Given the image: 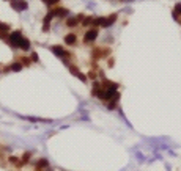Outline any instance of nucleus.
<instances>
[{
	"instance_id": "f257e3e1",
	"label": "nucleus",
	"mask_w": 181,
	"mask_h": 171,
	"mask_svg": "<svg viewBox=\"0 0 181 171\" xmlns=\"http://www.w3.org/2000/svg\"><path fill=\"white\" fill-rule=\"evenodd\" d=\"M115 19H117V14H112L109 16V18H98V19H93L91 20V25L95 27H104V28H107V27H110Z\"/></svg>"
},
{
	"instance_id": "f03ea898",
	"label": "nucleus",
	"mask_w": 181,
	"mask_h": 171,
	"mask_svg": "<svg viewBox=\"0 0 181 171\" xmlns=\"http://www.w3.org/2000/svg\"><path fill=\"white\" fill-rule=\"evenodd\" d=\"M21 38H22V33H21L19 30H16V31H13V33H11V35H8L10 44H11L13 47H18V46H19V41H21Z\"/></svg>"
},
{
	"instance_id": "7ed1b4c3",
	"label": "nucleus",
	"mask_w": 181,
	"mask_h": 171,
	"mask_svg": "<svg viewBox=\"0 0 181 171\" xmlns=\"http://www.w3.org/2000/svg\"><path fill=\"white\" fill-rule=\"evenodd\" d=\"M98 38V30L96 28H91V30H88L85 33V36H84V41H85V44L87 42H93Z\"/></svg>"
},
{
	"instance_id": "20e7f679",
	"label": "nucleus",
	"mask_w": 181,
	"mask_h": 171,
	"mask_svg": "<svg viewBox=\"0 0 181 171\" xmlns=\"http://www.w3.org/2000/svg\"><path fill=\"white\" fill-rule=\"evenodd\" d=\"M11 7L16 10V11H24L29 5H27V2L25 0H13L11 2Z\"/></svg>"
},
{
	"instance_id": "39448f33",
	"label": "nucleus",
	"mask_w": 181,
	"mask_h": 171,
	"mask_svg": "<svg viewBox=\"0 0 181 171\" xmlns=\"http://www.w3.org/2000/svg\"><path fill=\"white\" fill-rule=\"evenodd\" d=\"M52 52L58 57H69V52H66L62 46H52Z\"/></svg>"
},
{
	"instance_id": "423d86ee",
	"label": "nucleus",
	"mask_w": 181,
	"mask_h": 171,
	"mask_svg": "<svg viewBox=\"0 0 181 171\" xmlns=\"http://www.w3.org/2000/svg\"><path fill=\"white\" fill-rule=\"evenodd\" d=\"M68 13H69V11L66 8H55V10L52 11V14L57 16V18H66Z\"/></svg>"
},
{
	"instance_id": "0eeeda50",
	"label": "nucleus",
	"mask_w": 181,
	"mask_h": 171,
	"mask_svg": "<svg viewBox=\"0 0 181 171\" xmlns=\"http://www.w3.org/2000/svg\"><path fill=\"white\" fill-rule=\"evenodd\" d=\"M54 18V14H52V11L49 13L46 18H44V20H43V31H47L49 30V27H51V19Z\"/></svg>"
},
{
	"instance_id": "6e6552de",
	"label": "nucleus",
	"mask_w": 181,
	"mask_h": 171,
	"mask_svg": "<svg viewBox=\"0 0 181 171\" xmlns=\"http://www.w3.org/2000/svg\"><path fill=\"white\" fill-rule=\"evenodd\" d=\"M65 42H66L68 46H74V44L77 42V36H76L74 33H69V35L65 36Z\"/></svg>"
},
{
	"instance_id": "1a4fd4ad",
	"label": "nucleus",
	"mask_w": 181,
	"mask_h": 171,
	"mask_svg": "<svg viewBox=\"0 0 181 171\" xmlns=\"http://www.w3.org/2000/svg\"><path fill=\"white\" fill-rule=\"evenodd\" d=\"M69 71H71L73 74H76V77H79V79H80L82 82H87V77H85L84 74H82L80 71H79L77 68H76V66H69Z\"/></svg>"
},
{
	"instance_id": "9d476101",
	"label": "nucleus",
	"mask_w": 181,
	"mask_h": 171,
	"mask_svg": "<svg viewBox=\"0 0 181 171\" xmlns=\"http://www.w3.org/2000/svg\"><path fill=\"white\" fill-rule=\"evenodd\" d=\"M19 49H22V50H29L30 49V41L27 39V38H21V41H19V46H18Z\"/></svg>"
},
{
	"instance_id": "9b49d317",
	"label": "nucleus",
	"mask_w": 181,
	"mask_h": 171,
	"mask_svg": "<svg viewBox=\"0 0 181 171\" xmlns=\"http://www.w3.org/2000/svg\"><path fill=\"white\" fill-rule=\"evenodd\" d=\"M82 18H84V16H79V18H69V19L66 20V25H68V27H71V28H73V27H76V25L79 24V20H80Z\"/></svg>"
},
{
	"instance_id": "f8f14e48",
	"label": "nucleus",
	"mask_w": 181,
	"mask_h": 171,
	"mask_svg": "<svg viewBox=\"0 0 181 171\" xmlns=\"http://www.w3.org/2000/svg\"><path fill=\"white\" fill-rule=\"evenodd\" d=\"M22 68H24V66L21 64L19 61H14V63H13L11 66H10V69H11V71H14V72H19V71L22 69Z\"/></svg>"
},
{
	"instance_id": "ddd939ff",
	"label": "nucleus",
	"mask_w": 181,
	"mask_h": 171,
	"mask_svg": "<svg viewBox=\"0 0 181 171\" xmlns=\"http://www.w3.org/2000/svg\"><path fill=\"white\" fill-rule=\"evenodd\" d=\"M178 16H181V3L175 5V10H173V18L175 19H180Z\"/></svg>"
},
{
	"instance_id": "4468645a",
	"label": "nucleus",
	"mask_w": 181,
	"mask_h": 171,
	"mask_svg": "<svg viewBox=\"0 0 181 171\" xmlns=\"http://www.w3.org/2000/svg\"><path fill=\"white\" fill-rule=\"evenodd\" d=\"M10 30H11V28H10V25H8V24H3V22H0V33L7 35Z\"/></svg>"
},
{
	"instance_id": "2eb2a0df",
	"label": "nucleus",
	"mask_w": 181,
	"mask_h": 171,
	"mask_svg": "<svg viewBox=\"0 0 181 171\" xmlns=\"http://www.w3.org/2000/svg\"><path fill=\"white\" fill-rule=\"evenodd\" d=\"M10 163H13V165H16V167H18V168H21V167H22V162H21L19 160V159L18 157H10Z\"/></svg>"
},
{
	"instance_id": "dca6fc26",
	"label": "nucleus",
	"mask_w": 181,
	"mask_h": 171,
	"mask_svg": "<svg viewBox=\"0 0 181 171\" xmlns=\"http://www.w3.org/2000/svg\"><path fill=\"white\" fill-rule=\"evenodd\" d=\"M46 167H49V162L46 159H41V160L38 162V168H46Z\"/></svg>"
},
{
	"instance_id": "f3484780",
	"label": "nucleus",
	"mask_w": 181,
	"mask_h": 171,
	"mask_svg": "<svg viewBox=\"0 0 181 171\" xmlns=\"http://www.w3.org/2000/svg\"><path fill=\"white\" fill-rule=\"evenodd\" d=\"M30 156H32V152H25L24 156H22V163L25 165L27 162H29V159H30Z\"/></svg>"
},
{
	"instance_id": "a211bd4d",
	"label": "nucleus",
	"mask_w": 181,
	"mask_h": 171,
	"mask_svg": "<svg viewBox=\"0 0 181 171\" xmlns=\"http://www.w3.org/2000/svg\"><path fill=\"white\" fill-rule=\"evenodd\" d=\"M43 2L44 3H47V5H57L60 0H43Z\"/></svg>"
},
{
	"instance_id": "6ab92c4d",
	"label": "nucleus",
	"mask_w": 181,
	"mask_h": 171,
	"mask_svg": "<svg viewBox=\"0 0 181 171\" xmlns=\"http://www.w3.org/2000/svg\"><path fill=\"white\" fill-rule=\"evenodd\" d=\"M91 20H93L91 18H85V19H84V22H82V25H84V27H87L88 24H91Z\"/></svg>"
},
{
	"instance_id": "aec40b11",
	"label": "nucleus",
	"mask_w": 181,
	"mask_h": 171,
	"mask_svg": "<svg viewBox=\"0 0 181 171\" xmlns=\"http://www.w3.org/2000/svg\"><path fill=\"white\" fill-rule=\"evenodd\" d=\"M32 61H35V63L38 61V55H36L35 52H33V53H32Z\"/></svg>"
},
{
	"instance_id": "412c9836",
	"label": "nucleus",
	"mask_w": 181,
	"mask_h": 171,
	"mask_svg": "<svg viewBox=\"0 0 181 171\" xmlns=\"http://www.w3.org/2000/svg\"><path fill=\"white\" fill-rule=\"evenodd\" d=\"M180 20H181V19H180Z\"/></svg>"
}]
</instances>
